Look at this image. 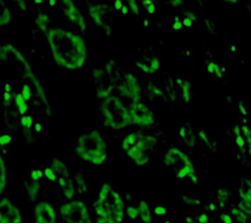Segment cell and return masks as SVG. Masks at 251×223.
Returning <instances> with one entry per match:
<instances>
[{
	"label": "cell",
	"instance_id": "52",
	"mask_svg": "<svg viewBox=\"0 0 251 223\" xmlns=\"http://www.w3.org/2000/svg\"><path fill=\"white\" fill-rule=\"evenodd\" d=\"M35 3H38V4H41V3H42V0H35Z\"/></svg>",
	"mask_w": 251,
	"mask_h": 223
},
{
	"label": "cell",
	"instance_id": "13",
	"mask_svg": "<svg viewBox=\"0 0 251 223\" xmlns=\"http://www.w3.org/2000/svg\"><path fill=\"white\" fill-rule=\"evenodd\" d=\"M58 184L60 189L63 192V196H64V199L67 200H72L76 195V187H75V181L72 179V176L70 174H67V175H62L59 176L58 179Z\"/></svg>",
	"mask_w": 251,
	"mask_h": 223
},
{
	"label": "cell",
	"instance_id": "11",
	"mask_svg": "<svg viewBox=\"0 0 251 223\" xmlns=\"http://www.w3.org/2000/svg\"><path fill=\"white\" fill-rule=\"evenodd\" d=\"M90 19L93 20V22L98 26H101L103 30L107 31V34H110V26L107 21H109V15L110 11L109 8L106 5H102V4H96L93 7H90L89 9Z\"/></svg>",
	"mask_w": 251,
	"mask_h": 223
},
{
	"label": "cell",
	"instance_id": "36",
	"mask_svg": "<svg viewBox=\"0 0 251 223\" xmlns=\"http://www.w3.org/2000/svg\"><path fill=\"white\" fill-rule=\"evenodd\" d=\"M237 206H238L241 210L245 211L246 214H249L251 217V203L250 202H246V201H242V200H241Z\"/></svg>",
	"mask_w": 251,
	"mask_h": 223
},
{
	"label": "cell",
	"instance_id": "53",
	"mask_svg": "<svg viewBox=\"0 0 251 223\" xmlns=\"http://www.w3.org/2000/svg\"><path fill=\"white\" fill-rule=\"evenodd\" d=\"M249 154H250V156H251V149H249Z\"/></svg>",
	"mask_w": 251,
	"mask_h": 223
},
{
	"label": "cell",
	"instance_id": "25",
	"mask_svg": "<svg viewBox=\"0 0 251 223\" xmlns=\"http://www.w3.org/2000/svg\"><path fill=\"white\" fill-rule=\"evenodd\" d=\"M15 102H16V106H17V110H19V112L21 113V115H26L27 112V103H26V99L24 98V95L21 93L16 94L15 97Z\"/></svg>",
	"mask_w": 251,
	"mask_h": 223
},
{
	"label": "cell",
	"instance_id": "51",
	"mask_svg": "<svg viewBox=\"0 0 251 223\" xmlns=\"http://www.w3.org/2000/svg\"><path fill=\"white\" fill-rule=\"evenodd\" d=\"M225 1H229V3H233V4L238 3V0H225Z\"/></svg>",
	"mask_w": 251,
	"mask_h": 223
},
{
	"label": "cell",
	"instance_id": "22",
	"mask_svg": "<svg viewBox=\"0 0 251 223\" xmlns=\"http://www.w3.org/2000/svg\"><path fill=\"white\" fill-rule=\"evenodd\" d=\"M7 178H8V170L5 160L1 156L0 158V195H4L5 187H7Z\"/></svg>",
	"mask_w": 251,
	"mask_h": 223
},
{
	"label": "cell",
	"instance_id": "24",
	"mask_svg": "<svg viewBox=\"0 0 251 223\" xmlns=\"http://www.w3.org/2000/svg\"><path fill=\"white\" fill-rule=\"evenodd\" d=\"M35 23H37V26L39 27V30H42L46 33L49 29H50V23H51V20L50 17L45 13H39L37 20H35Z\"/></svg>",
	"mask_w": 251,
	"mask_h": 223
},
{
	"label": "cell",
	"instance_id": "31",
	"mask_svg": "<svg viewBox=\"0 0 251 223\" xmlns=\"http://www.w3.org/2000/svg\"><path fill=\"white\" fill-rule=\"evenodd\" d=\"M126 215L129 219H132V221L139 218V209H137V206H133V205L127 206V209H126Z\"/></svg>",
	"mask_w": 251,
	"mask_h": 223
},
{
	"label": "cell",
	"instance_id": "19",
	"mask_svg": "<svg viewBox=\"0 0 251 223\" xmlns=\"http://www.w3.org/2000/svg\"><path fill=\"white\" fill-rule=\"evenodd\" d=\"M50 167L56 172V175L62 176V175H67V174H70V168H68V164L64 162V160L59 159V158H52L50 160Z\"/></svg>",
	"mask_w": 251,
	"mask_h": 223
},
{
	"label": "cell",
	"instance_id": "3",
	"mask_svg": "<svg viewBox=\"0 0 251 223\" xmlns=\"http://www.w3.org/2000/svg\"><path fill=\"white\" fill-rule=\"evenodd\" d=\"M93 209L97 217L111 219L118 223H122L125 219V201L107 183H103L100 188L97 200L93 203Z\"/></svg>",
	"mask_w": 251,
	"mask_h": 223
},
{
	"label": "cell",
	"instance_id": "21",
	"mask_svg": "<svg viewBox=\"0 0 251 223\" xmlns=\"http://www.w3.org/2000/svg\"><path fill=\"white\" fill-rule=\"evenodd\" d=\"M179 82L180 91H182V99L186 105H190L191 102V84L187 80H178Z\"/></svg>",
	"mask_w": 251,
	"mask_h": 223
},
{
	"label": "cell",
	"instance_id": "48",
	"mask_svg": "<svg viewBox=\"0 0 251 223\" xmlns=\"http://www.w3.org/2000/svg\"><path fill=\"white\" fill-rule=\"evenodd\" d=\"M42 131V124L41 123H37L35 124V132H41Z\"/></svg>",
	"mask_w": 251,
	"mask_h": 223
},
{
	"label": "cell",
	"instance_id": "34",
	"mask_svg": "<svg viewBox=\"0 0 251 223\" xmlns=\"http://www.w3.org/2000/svg\"><path fill=\"white\" fill-rule=\"evenodd\" d=\"M21 125L25 129H30L33 127V117L30 115H23L21 116Z\"/></svg>",
	"mask_w": 251,
	"mask_h": 223
},
{
	"label": "cell",
	"instance_id": "26",
	"mask_svg": "<svg viewBox=\"0 0 251 223\" xmlns=\"http://www.w3.org/2000/svg\"><path fill=\"white\" fill-rule=\"evenodd\" d=\"M198 134H199L200 140L203 141V144L205 145V146H208V148L211 149L212 152L215 153L216 149H217V146H216V142H215V141H212V138L208 136L207 132H205V131H203V129H200Z\"/></svg>",
	"mask_w": 251,
	"mask_h": 223
},
{
	"label": "cell",
	"instance_id": "29",
	"mask_svg": "<svg viewBox=\"0 0 251 223\" xmlns=\"http://www.w3.org/2000/svg\"><path fill=\"white\" fill-rule=\"evenodd\" d=\"M147 89H148V93H149V95H151V97H153V98H164V93H162V91H161V90L158 89L156 85H154V84H152V82L149 84Z\"/></svg>",
	"mask_w": 251,
	"mask_h": 223
},
{
	"label": "cell",
	"instance_id": "42",
	"mask_svg": "<svg viewBox=\"0 0 251 223\" xmlns=\"http://www.w3.org/2000/svg\"><path fill=\"white\" fill-rule=\"evenodd\" d=\"M182 27H183V22H182L178 17H176V21H174V23H173V30L179 31Z\"/></svg>",
	"mask_w": 251,
	"mask_h": 223
},
{
	"label": "cell",
	"instance_id": "47",
	"mask_svg": "<svg viewBox=\"0 0 251 223\" xmlns=\"http://www.w3.org/2000/svg\"><path fill=\"white\" fill-rule=\"evenodd\" d=\"M154 11H156V5H154V3L151 4V5H148V7H147V12H148L149 15H153V13H154Z\"/></svg>",
	"mask_w": 251,
	"mask_h": 223
},
{
	"label": "cell",
	"instance_id": "17",
	"mask_svg": "<svg viewBox=\"0 0 251 223\" xmlns=\"http://www.w3.org/2000/svg\"><path fill=\"white\" fill-rule=\"evenodd\" d=\"M238 195L239 199L242 200V201L251 203V179L243 178L241 180V184H239L238 188Z\"/></svg>",
	"mask_w": 251,
	"mask_h": 223
},
{
	"label": "cell",
	"instance_id": "10",
	"mask_svg": "<svg viewBox=\"0 0 251 223\" xmlns=\"http://www.w3.org/2000/svg\"><path fill=\"white\" fill-rule=\"evenodd\" d=\"M34 223H58L54 206L49 201H39L34 205Z\"/></svg>",
	"mask_w": 251,
	"mask_h": 223
},
{
	"label": "cell",
	"instance_id": "1",
	"mask_svg": "<svg viewBox=\"0 0 251 223\" xmlns=\"http://www.w3.org/2000/svg\"><path fill=\"white\" fill-rule=\"evenodd\" d=\"M46 38L52 59L59 67L76 70L85 66L86 46L81 35L62 27H50Z\"/></svg>",
	"mask_w": 251,
	"mask_h": 223
},
{
	"label": "cell",
	"instance_id": "9",
	"mask_svg": "<svg viewBox=\"0 0 251 223\" xmlns=\"http://www.w3.org/2000/svg\"><path fill=\"white\" fill-rule=\"evenodd\" d=\"M0 223H23V214L9 197L0 200Z\"/></svg>",
	"mask_w": 251,
	"mask_h": 223
},
{
	"label": "cell",
	"instance_id": "2",
	"mask_svg": "<svg viewBox=\"0 0 251 223\" xmlns=\"http://www.w3.org/2000/svg\"><path fill=\"white\" fill-rule=\"evenodd\" d=\"M75 153L82 162L93 166H102L107 159L106 141L97 129H92L78 137Z\"/></svg>",
	"mask_w": 251,
	"mask_h": 223
},
{
	"label": "cell",
	"instance_id": "46",
	"mask_svg": "<svg viewBox=\"0 0 251 223\" xmlns=\"http://www.w3.org/2000/svg\"><path fill=\"white\" fill-rule=\"evenodd\" d=\"M198 221H199V223H208V215L200 214L199 217H198Z\"/></svg>",
	"mask_w": 251,
	"mask_h": 223
},
{
	"label": "cell",
	"instance_id": "39",
	"mask_svg": "<svg viewBox=\"0 0 251 223\" xmlns=\"http://www.w3.org/2000/svg\"><path fill=\"white\" fill-rule=\"evenodd\" d=\"M153 213L156 215H158V217H164V215L168 214V209L165 206H156L154 207V210H153Z\"/></svg>",
	"mask_w": 251,
	"mask_h": 223
},
{
	"label": "cell",
	"instance_id": "41",
	"mask_svg": "<svg viewBox=\"0 0 251 223\" xmlns=\"http://www.w3.org/2000/svg\"><path fill=\"white\" fill-rule=\"evenodd\" d=\"M220 222L221 223H234L231 214H221L220 215Z\"/></svg>",
	"mask_w": 251,
	"mask_h": 223
},
{
	"label": "cell",
	"instance_id": "23",
	"mask_svg": "<svg viewBox=\"0 0 251 223\" xmlns=\"http://www.w3.org/2000/svg\"><path fill=\"white\" fill-rule=\"evenodd\" d=\"M231 217H234L237 223H249L251 219L250 215L246 214L243 210H241L238 206H235L231 209Z\"/></svg>",
	"mask_w": 251,
	"mask_h": 223
},
{
	"label": "cell",
	"instance_id": "55",
	"mask_svg": "<svg viewBox=\"0 0 251 223\" xmlns=\"http://www.w3.org/2000/svg\"><path fill=\"white\" fill-rule=\"evenodd\" d=\"M192 223H196V222H192Z\"/></svg>",
	"mask_w": 251,
	"mask_h": 223
},
{
	"label": "cell",
	"instance_id": "40",
	"mask_svg": "<svg viewBox=\"0 0 251 223\" xmlns=\"http://www.w3.org/2000/svg\"><path fill=\"white\" fill-rule=\"evenodd\" d=\"M12 142V137L9 134H1L0 136V145L1 146H7L8 144H11Z\"/></svg>",
	"mask_w": 251,
	"mask_h": 223
},
{
	"label": "cell",
	"instance_id": "50",
	"mask_svg": "<svg viewBox=\"0 0 251 223\" xmlns=\"http://www.w3.org/2000/svg\"><path fill=\"white\" fill-rule=\"evenodd\" d=\"M12 86L9 84H5V91H11Z\"/></svg>",
	"mask_w": 251,
	"mask_h": 223
},
{
	"label": "cell",
	"instance_id": "45",
	"mask_svg": "<svg viewBox=\"0 0 251 223\" xmlns=\"http://www.w3.org/2000/svg\"><path fill=\"white\" fill-rule=\"evenodd\" d=\"M12 99V94L11 91H4V103L7 105V103H9Z\"/></svg>",
	"mask_w": 251,
	"mask_h": 223
},
{
	"label": "cell",
	"instance_id": "14",
	"mask_svg": "<svg viewBox=\"0 0 251 223\" xmlns=\"http://www.w3.org/2000/svg\"><path fill=\"white\" fill-rule=\"evenodd\" d=\"M179 138L182 140L187 148L190 149H194L196 146V136H195V132H194V128H192V125L190 123H184L182 127L179 128Z\"/></svg>",
	"mask_w": 251,
	"mask_h": 223
},
{
	"label": "cell",
	"instance_id": "35",
	"mask_svg": "<svg viewBox=\"0 0 251 223\" xmlns=\"http://www.w3.org/2000/svg\"><path fill=\"white\" fill-rule=\"evenodd\" d=\"M182 201H183L186 205H190V206H199L200 201L196 199H192V197H187V196H182Z\"/></svg>",
	"mask_w": 251,
	"mask_h": 223
},
{
	"label": "cell",
	"instance_id": "16",
	"mask_svg": "<svg viewBox=\"0 0 251 223\" xmlns=\"http://www.w3.org/2000/svg\"><path fill=\"white\" fill-rule=\"evenodd\" d=\"M24 188H25V192H26L27 199L30 200L31 202H39V195H41V191H42V184L39 181H33V180H29V181H25L24 183Z\"/></svg>",
	"mask_w": 251,
	"mask_h": 223
},
{
	"label": "cell",
	"instance_id": "27",
	"mask_svg": "<svg viewBox=\"0 0 251 223\" xmlns=\"http://www.w3.org/2000/svg\"><path fill=\"white\" fill-rule=\"evenodd\" d=\"M217 199H219V201L221 203H226L227 202V200H229V197L231 196L230 191L229 189H226V188H220L219 191H217Z\"/></svg>",
	"mask_w": 251,
	"mask_h": 223
},
{
	"label": "cell",
	"instance_id": "37",
	"mask_svg": "<svg viewBox=\"0 0 251 223\" xmlns=\"http://www.w3.org/2000/svg\"><path fill=\"white\" fill-rule=\"evenodd\" d=\"M235 144H237V146H238L239 149H243L245 146H246V138H245V136H243V133L235 136Z\"/></svg>",
	"mask_w": 251,
	"mask_h": 223
},
{
	"label": "cell",
	"instance_id": "18",
	"mask_svg": "<svg viewBox=\"0 0 251 223\" xmlns=\"http://www.w3.org/2000/svg\"><path fill=\"white\" fill-rule=\"evenodd\" d=\"M137 209H139V218L143 223H153L152 213L149 209L148 202L145 200H140L137 203Z\"/></svg>",
	"mask_w": 251,
	"mask_h": 223
},
{
	"label": "cell",
	"instance_id": "7",
	"mask_svg": "<svg viewBox=\"0 0 251 223\" xmlns=\"http://www.w3.org/2000/svg\"><path fill=\"white\" fill-rule=\"evenodd\" d=\"M59 211L64 223H93L89 209L80 200H70L68 202L63 203Z\"/></svg>",
	"mask_w": 251,
	"mask_h": 223
},
{
	"label": "cell",
	"instance_id": "4",
	"mask_svg": "<svg viewBox=\"0 0 251 223\" xmlns=\"http://www.w3.org/2000/svg\"><path fill=\"white\" fill-rule=\"evenodd\" d=\"M157 140L143 132H131L122 141V149L126 156L139 167H144L149 162V154L156 146Z\"/></svg>",
	"mask_w": 251,
	"mask_h": 223
},
{
	"label": "cell",
	"instance_id": "32",
	"mask_svg": "<svg viewBox=\"0 0 251 223\" xmlns=\"http://www.w3.org/2000/svg\"><path fill=\"white\" fill-rule=\"evenodd\" d=\"M125 3L126 7H128V9L132 12L133 15H139V7H137L136 0H122Z\"/></svg>",
	"mask_w": 251,
	"mask_h": 223
},
{
	"label": "cell",
	"instance_id": "20",
	"mask_svg": "<svg viewBox=\"0 0 251 223\" xmlns=\"http://www.w3.org/2000/svg\"><path fill=\"white\" fill-rule=\"evenodd\" d=\"M74 181L75 187H76V191H77L80 195H86V192H88V185H86V180L84 174L80 171L75 172Z\"/></svg>",
	"mask_w": 251,
	"mask_h": 223
},
{
	"label": "cell",
	"instance_id": "5",
	"mask_svg": "<svg viewBox=\"0 0 251 223\" xmlns=\"http://www.w3.org/2000/svg\"><path fill=\"white\" fill-rule=\"evenodd\" d=\"M102 121L111 129H123L132 124L127 103L119 95H110L101 102Z\"/></svg>",
	"mask_w": 251,
	"mask_h": 223
},
{
	"label": "cell",
	"instance_id": "44",
	"mask_svg": "<svg viewBox=\"0 0 251 223\" xmlns=\"http://www.w3.org/2000/svg\"><path fill=\"white\" fill-rule=\"evenodd\" d=\"M215 69H216V63H209L207 67V70L209 74H215Z\"/></svg>",
	"mask_w": 251,
	"mask_h": 223
},
{
	"label": "cell",
	"instance_id": "30",
	"mask_svg": "<svg viewBox=\"0 0 251 223\" xmlns=\"http://www.w3.org/2000/svg\"><path fill=\"white\" fill-rule=\"evenodd\" d=\"M43 171H45V178H46L49 181H52V183L58 181V179H59L58 175H56V172H55L54 170L50 167V166H47V167L45 168Z\"/></svg>",
	"mask_w": 251,
	"mask_h": 223
},
{
	"label": "cell",
	"instance_id": "49",
	"mask_svg": "<svg viewBox=\"0 0 251 223\" xmlns=\"http://www.w3.org/2000/svg\"><path fill=\"white\" fill-rule=\"evenodd\" d=\"M208 209H211L212 211H213V210H216V206H215V203H209V205H208Z\"/></svg>",
	"mask_w": 251,
	"mask_h": 223
},
{
	"label": "cell",
	"instance_id": "38",
	"mask_svg": "<svg viewBox=\"0 0 251 223\" xmlns=\"http://www.w3.org/2000/svg\"><path fill=\"white\" fill-rule=\"evenodd\" d=\"M21 94L24 95V98L26 99V101H29L31 98V88L27 84H25V85L23 86V89H21Z\"/></svg>",
	"mask_w": 251,
	"mask_h": 223
},
{
	"label": "cell",
	"instance_id": "43",
	"mask_svg": "<svg viewBox=\"0 0 251 223\" xmlns=\"http://www.w3.org/2000/svg\"><path fill=\"white\" fill-rule=\"evenodd\" d=\"M94 223H118V222H114V221H111V219L102 218V217H97V218H96V222Z\"/></svg>",
	"mask_w": 251,
	"mask_h": 223
},
{
	"label": "cell",
	"instance_id": "28",
	"mask_svg": "<svg viewBox=\"0 0 251 223\" xmlns=\"http://www.w3.org/2000/svg\"><path fill=\"white\" fill-rule=\"evenodd\" d=\"M9 21H11V11L8 9V7L4 5L3 11L0 13V25H1V26H5V25L9 23Z\"/></svg>",
	"mask_w": 251,
	"mask_h": 223
},
{
	"label": "cell",
	"instance_id": "15",
	"mask_svg": "<svg viewBox=\"0 0 251 223\" xmlns=\"http://www.w3.org/2000/svg\"><path fill=\"white\" fill-rule=\"evenodd\" d=\"M135 66L144 73H156L160 69V60L157 56H151V58H144L143 60H137Z\"/></svg>",
	"mask_w": 251,
	"mask_h": 223
},
{
	"label": "cell",
	"instance_id": "54",
	"mask_svg": "<svg viewBox=\"0 0 251 223\" xmlns=\"http://www.w3.org/2000/svg\"><path fill=\"white\" fill-rule=\"evenodd\" d=\"M165 223H172V222H169V221H166V222H165Z\"/></svg>",
	"mask_w": 251,
	"mask_h": 223
},
{
	"label": "cell",
	"instance_id": "33",
	"mask_svg": "<svg viewBox=\"0 0 251 223\" xmlns=\"http://www.w3.org/2000/svg\"><path fill=\"white\" fill-rule=\"evenodd\" d=\"M42 176H45V171H42V170H31L29 172V178L33 181H41Z\"/></svg>",
	"mask_w": 251,
	"mask_h": 223
},
{
	"label": "cell",
	"instance_id": "8",
	"mask_svg": "<svg viewBox=\"0 0 251 223\" xmlns=\"http://www.w3.org/2000/svg\"><path fill=\"white\" fill-rule=\"evenodd\" d=\"M129 113H131V119H132V124L137 127H151L154 124V113L149 107L140 101H136L128 106Z\"/></svg>",
	"mask_w": 251,
	"mask_h": 223
},
{
	"label": "cell",
	"instance_id": "6",
	"mask_svg": "<svg viewBox=\"0 0 251 223\" xmlns=\"http://www.w3.org/2000/svg\"><path fill=\"white\" fill-rule=\"evenodd\" d=\"M165 167L176 175V179H191L195 175V166L184 152L178 148H170L166 150L164 156Z\"/></svg>",
	"mask_w": 251,
	"mask_h": 223
},
{
	"label": "cell",
	"instance_id": "12",
	"mask_svg": "<svg viewBox=\"0 0 251 223\" xmlns=\"http://www.w3.org/2000/svg\"><path fill=\"white\" fill-rule=\"evenodd\" d=\"M59 1L62 4V9L63 12H64V15H66L75 25H77L81 30H85V21H84V17H82L77 8L75 7L74 1H72V0H59Z\"/></svg>",
	"mask_w": 251,
	"mask_h": 223
}]
</instances>
